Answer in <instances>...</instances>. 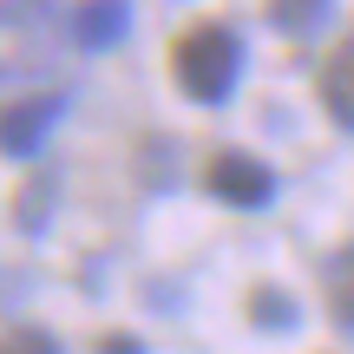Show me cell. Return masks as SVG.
Segmentation results:
<instances>
[{"instance_id":"2","label":"cell","mask_w":354,"mask_h":354,"mask_svg":"<svg viewBox=\"0 0 354 354\" xmlns=\"http://www.w3.org/2000/svg\"><path fill=\"white\" fill-rule=\"evenodd\" d=\"M171 73L197 105H223L243 79V39L223 20H197L184 39L171 46Z\"/></svg>"},{"instance_id":"9","label":"cell","mask_w":354,"mask_h":354,"mask_svg":"<svg viewBox=\"0 0 354 354\" xmlns=\"http://www.w3.org/2000/svg\"><path fill=\"white\" fill-rule=\"evenodd\" d=\"M0 354H59V342L39 335V328H7L0 335Z\"/></svg>"},{"instance_id":"11","label":"cell","mask_w":354,"mask_h":354,"mask_svg":"<svg viewBox=\"0 0 354 354\" xmlns=\"http://www.w3.org/2000/svg\"><path fill=\"white\" fill-rule=\"evenodd\" d=\"M99 354H145V342H131V335H105Z\"/></svg>"},{"instance_id":"3","label":"cell","mask_w":354,"mask_h":354,"mask_svg":"<svg viewBox=\"0 0 354 354\" xmlns=\"http://www.w3.org/2000/svg\"><path fill=\"white\" fill-rule=\"evenodd\" d=\"M66 99L59 92H20V99L0 105V151L7 158H33L39 145H46V131L59 125Z\"/></svg>"},{"instance_id":"4","label":"cell","mask_w":354,"mask_h":354,"mask_svg":"<svg viewBox=\"0 0 354 354\" xmlns=\"http://www.w3.org/2000/svg\"><path fill=\"white\" fill-rule=\"evenodd\" d=\"M210 190L230 203V210H263L276 197V171L250 151H216L210 158Z\"/></svg>"},{"instance_id":"8","label":"cell","mask_w":354,"mask_h":354,"mask_svg":"<svg viewBox=\"0 0 354 354\" xmlns=\"http://www.w3.org/2000/svg\"><path fill=\"white\" fill-rule=\"evenodd\" d=\"M322 282H328V308H335V322H342V328H354V243L328 256Z\"/></svg>"},{"instance_id":"5","label":"cell","mask_w":354,"mask_h":354,"mask_svg":"<svg viewBox=\"0 0 354 354\" xmlns=\"http://www.w3.org/2000/svg\"><path fill=\"white\" fill-rule=\"evenodd\" d=\"M66 26H73V39H79L86 53H105V46H118V39H125L131 7H125V0H79Z\"/></svg>"},{"instance_id":"7","label":"cell","mask_w":354,"mask_h":354,"mask_svg":"<svg viewBox=\"0 0 354 354\" xmlns=\"http://www.w3.org/2000/svg\"><path fill=\"white\" fill-rule=\"evenodd\" d=\"M328 13H335V0H269V26H276V33H289V39L322 33V26H328Z\"/></svg>"},{"instance_id":"10","label":"cell","mask_w":354,"mask_h":354,"mask_svg":"<svg viewBox=\"0 0 354 354\" xmlns=\"http://www.w3.org/2000/svg\"><path fill=\"white\" fill-rule=\"evenodd\" d=\"M256 308H263V315H256L263 328H289V322H295V302H289V295H282V302H276V295H256Z\"/></svg>"},{"instance_id":"6","label":"cell","mask_w":354,"mask_h":354,"mask_svg":"<svg viewBox=\"0 0 354 354\" xmlns=\"http://www.w3.org/2000/svg\"><path fill=\"white\" fill-rule=\"evenodd\" d=\"M322 99H328V112L354 131V33L342 39V46H335L328 73H322Z\"/></svg>"},{"instance_id":"1","label":"cell","mask_w":354,"mask_h":354,"mask_svg":"<svg viewBox=\"0 0 354 354\" xmlns=\"http://www.w3.org/2000/svg\"><path fill=\"white\" fill-rule=\"evenodd\" d=\"M73 26L53 0H0V86L26 92L59 73V39Z\"/></svg>"}]
</instances>
